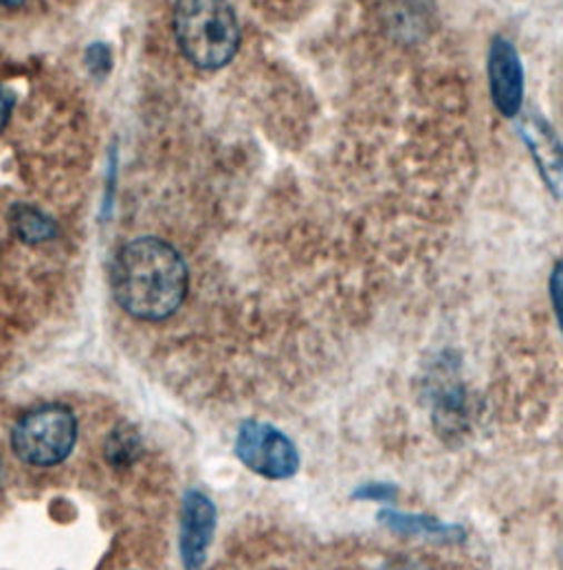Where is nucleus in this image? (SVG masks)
Masks as SVG:
<instances>
[{
    "label": "nucleus",
    "instance_id": "16",
    "mask_svg": "<svg viewBox=\"0 0 563 570\" xmlns=\"http://www.w3.org/2000/svg\"><path fill=\"white\" fill-rule=\"evenodd\" d=\"M24 0H0V4L2 7H7V9H16V7H20Z\"/></svg>",
    "mask_w": 563,
    "mask_h": 570
},
{
    "label": "nucleus",
    "instance_id": "8",
    "mask_svg": "<svg viewBox=\"0 0 563 570\" xmlns=\"http://www.w3.org/2000/svg\"><path fill=\"white\" fill-rule=\"evenodd\" d=\"M216 529V507L200 493L188 491L184 498V518H181V558L188 570H198L205 562L211 535Z\"/></svg>",
    "mask_w": 563,
    "mask_h": 570
},
{
    "label": "nucleus",
    "instance_id": "9",
    "mask_svg": "<svg viewBox=\"0 0 563 570\" xmlns=\"http://www.w3.org/2000/svg\"><path fill=\"white\" fill-rule=\"evenodd\" d=\"M381 524H385L387 529L403 533V535H429V538H438V540H463L465 531L463 527L456 524H443L436 518L429 515H418V513H401L394 509H383L378 513Z\"/></svg>",
    "mask_w": 563,
    "mask_h": 570
},
{
    "label": "nucleus",
    "instance_id": "7",
    "mask_svg": "<svg viewBox=\"0 0 563 570\" xmlns=\"http://www.w3.org/2000/svg\"><path fill=\"white\" fill-rule=\"evenodd\" d=\"M520 135L529 146L544 184L563 200V144L555 128L540 115H526L520 121Z\"/></svg>",
    "mask_w": 563,
    "mask_h": 570
},
{
    "label": "nucleus",
    "instance_id": "12",
    "mask_svg": "<svg viewBox=\"0 0 563 570\" xmlns=\"http://www.w3.org/2000/svg\"><path fill=\"white\" fill-rule=\"evenodd\" d=\"M551 299H553V308H555L563 335V258L555 265V269L551 274Z\"/></svg>",
    "mask_w": 563,
    "mask_h": 570
},
{
    "label": "nucleus",
    "instance_id": "14",
    "mask_svg": "<svg viewBox=\"0 0 563 570\" xmlns=\"http://www.w3.org/2000/svg\"><path fill=\"white\" fill-rule=\"evenodd\" d=\"M11 108H13V96L4 87H0V132L11 117Z\"/></svg>",
    "mask_w": 563,
    "mask_h": 570
},
{
    "label": "nucleus",
    "instance_id": "10",
    "mask_svg": "<svg viewBox=\"0 0 563 570\" xmlns=\"http://www.w3.org/2000/svg\"><path fill=\"white\" fill-rule=\"evenodd\" d=\"M9 225L11 232L27 245L49 243L58 236V223L42 209L27 203H18L11 207Z\"/></svg>",
    "mask_w": 563,
    "mask_h": 570
},
{
    "label": "nucleus",
    "instance_id": "5",
    "mask_svg": "<svg viewBox=\"0 0 563 570\" xmlns=\"http://www.w3.org/2000/svg\"><path fill=\"white\" fill-rule=\"evenodd\" d=\"M456 362L450 355H441L429 375L432 419L436 432L445 441H456L470 432L473 401L467 387L456 380Z\"/></svg>",
    "mask_w": 563,
    "mask_h": 570
},
{
    "label": "nucleus",
    "instance_id": "4",
    "mask_svg": "<svg viewBox=\"0 0 563 570\" xmlns=\"http://www.w3.org/2000/svg\"><path fill=\"white\" fill-rule=\"evenodd\" d=\"M236 456L245 468L269 480H284L297 472L299 454L293 441L274 425L247 421L236 441Z\"/></svg>",
    "mask_w": 563,
    "mask_h": 570
},
{
    "label": "nucleus",
    "instance_id": "15",
    "mask_svg": "<svg viewBox=\"0 0 563 570\" xmlns=\"http://www.w3.org/2000/svg\"><path fill=\"white\" fill-rule=\"evenodd\" d=\"M383 570H429L425 564L421 562H414V560H396L392 564H387Z\"/></svg>",
    "mask_w": 563,
    "mask_h": 570
},
{
    "label": "nucleus",
    "instance_id": "6",
    "mask_svg": "<svg viewBox=\"0 0 563 570\" xmlns=\"http://www.w3.org/2000/svg\"><path fill=\"white\" fill-rule=\"evenodd\" d=\"M488 89L504 117H517L524 104V67L511 40L497 36L488 51Z\"/></svg>",
    "mask_w": 563,
    "mask_h": 570
},
{
    "label": "nucleus",
    "instance_id": "3",
    "mask_svg": "<svg viewBox=\"0 0 563 570\" xmlns=\"http://www.w3.org/2000/svg\"><path fill=\"white\" fill-rule=\"evenodd\" d=\"M78 423L71 410L62 405H45L24 414L13 432V454L36 468H51L62 463L76 445Z\"/></svg>",
    "mask_w": 563,
    "mask_h": 570
},
{
    "label": "nucleus",
    "instance_id": "1",
    "mask_svg": "<svg viewBox=\"0 0 563 570\" xmlns=\"http://www.w3.org/2000/svg\"><path fill=\"white\" fill-rule=\"evenodd\" d=\"M110 283L117 304L130 317L161 322L175 315L188 295V265L170 243L144 236L117 252Z\"/></svg>",
    "mask_w": 563,
    "mask_h": 570
},
{
    "label": "nucleus",
    "instance_id": "13",
    "mask_svg": "<svg viewBox=\"0 0 563 570\" xmlns=\"http://www.w3.org/2000/svg\"><path fill=\"white\" fill-rule=\"evenodd\" d=\"M87 62H89V69L93 73H108V69H110V51H108V47H103V45L91 47L89 53H87Z\"/></svg>",
    "mask_w": 563,
    "mask_h": 570
},
{
    "label": "nucleus",
    "instance_id": "2",
    "mask_svg": "<svg viewBox=\"0 0 563 570\" xmlns=\"http://www.w3.org/2000/svg\"><path fill=\"white\" fill-rule=\"evenodd\" d=\"M175 36L189 62L205 71L227 67L240 47V27L229 0H177Z\"/></svg>",
    "mask_w": 563,
    "mask_h": 570
},
{
    "label": "nucleus",
    "instance_id": "11",
    "mask_svg": "<svg viewBox=\"0 0 563 570\" xmlns=\"http://www.w3.org/2000/svg\"><path fill=\"white\" fill-rule=\"evenodd\" d=\"M396 495H398V489L394 484H385V482L364 484L353 493L355 500H375V502H394Z\"/></svg>",
    "mask_w": 563,
    "mask_h": 570
}]
</instances>
